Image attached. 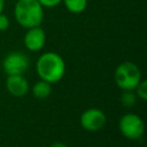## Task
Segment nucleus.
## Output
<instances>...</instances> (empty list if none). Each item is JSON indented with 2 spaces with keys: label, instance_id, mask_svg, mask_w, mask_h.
<instances>
[{
  "label": "nucleus",
  "instance_id": "f03ea898",
  "mask_svg": "<svg viewBox=\"0 0 147 147\" xmlns=\"http://www.w3.org/2000/svg\"><path fill=\"white\" fill-rule=\"evenodd\" d=\"M37 74L39 77L48 83L59 82L65 71L64 60L55 52H46L41 54L37 61Z\"/></svg>",
  "mask_w": 147,
  "mask_h": 147
},
{
  "label": "nucleus",
  "instance_id": "ddd939ff",
  "mask_svg": "<svg viewBox=\"0 0 147 147\" xmlns=\"http://www.w3.org/2000/svg\"><path fill=\"white\" fill-rule=\"evenodd\" d=\"M10 25L9 18L6 14L0 13V31H6Z\"/></svg>",
  "mask_w": 147,
  "mask_h": 147
},
{
  "label": "nucleus",
  "instance_id": "9b49d317",
  "mask_svg": "<svg viewBox=\"0 0 147 147\" xmlns=\"http://www.w3.org/2000/svg\"><path fill=\"white\" fill-rule=\"evenodd\" d=\"M121 101H122L123 106L132 107L136 103V95H134V93H132V91H124L121 96Z\"/></svg>",
  "mask_w": 147,
  "mask_h": 147
},
{
  "label": "nucleus",
  "instance_id": "9d476101",
  "mask_svg": "<svg viewBox=\"0 0 147 147\" xmlns=\"http://www.w3.org/2000/svg\"><path fill=\"white\" fill-rule=\"evenodd\" d=\"M62 3L72 14H80L87 8V0H62Z\"/></svg>",
  "mask_w": 147,
  "mask_h": 147
},
{
  "label": "nucleus",
  "instance_id": "2eb2a0df",
  "mask_svg": "<svg viewBox=\"0 0 147 147\" xmlns=\"http://www.w3.org/2000/svg\"><path fill=\"white\" fill-rule=\"evenodd\" d=\"M49 147H67L64 144H62V142H54V144H52Z\"/></svg>",
  "mask_w": 147,
  "mask_h": 147
},
{
  "label": "nucleus",
  "instance_id": "39448f33",
  "mask_svg": "<svg viewBox=\"0 0 147 147\" xmlns=\"http://www.w3.org/2000/svg\"><path fill=\"white\" fill-rule=\"evenodd\" d=\"M2 67L8 76L23 75L29 68V59L22 52H11L3 59Z\"/></svg>",
  "mask_w": 147,
  "mask_h": 147
},
{
  "label": "nucleus",
  "instance_id": "0eeeda50",
  "mask_svg": "<svg viewBox=\"0 0 147 147\" xmlns=\"http://www.w3.org/2000/svg\"><path fill=\"white\" fill-rule=\"evenodd\" d=\"M23 41H24V46L29 51L31 52L40 51L46 42V32L41 28V25L26 29Z\"/></svg>",
  "mask_w": 147,
  "mask_h": 147
},
{
  "label": "nucleus",
  "instance_id": "f257e3e1",
  "mask_svg": "<svg viewBox=\"0 0 147 147\" xmlns=\"http://www.w3.org/2000/svg\"><path fill=\"white\" fill-rule=\"evenodd\" d=\"M44 9L38 0H17L14 6V17L22 28L40 26L44 21Z\"/></svg>",
  "mask_w": 147,
  "mask_h": 147
},
{
  "label": "nucleus",
  "instance_id": "4468645a",
  "mask_svg": "<svg viewBox=\"0 0 147 147\" xmlns=\"http://www.w3.org/2000/svg\"><path fill=\"white\" fill-rule=\"evenodd\" d=\"M44 8H54L62 3V0H38Z\"/></svg>",
  "mask_w": 147,
  "mask_h": 147
},
{
  "label": "nucleus",
  "instance_id": "6e6552de",
  "mask_svg": "<svg viewBox=\"0 0 147 147\" xmlns=\"http://www.w3.org/2000/svg\"><path fill=\"white\" fill-rule=\"evenodd\" d=\"M6 88L14 96H23L29 90V83L23 75H9L6 79Z\"/></svg>",
  "mask_w": 147,
  "mask_h": 147
},
{
  "label": "nucleus",
  "instance_id": "f8f14e48",
  "mask_svg": "<svg viewBox=\"0 0 147 147\" xmlns=\"http://www.w3.org/2000/svg\"><path fill=\"white\" fill-rule=\"evenodd\" d=\"M134 90H137V94L141 100L145 101L147 99V82L146 80H140V83L137 85Z\"/></svg>",
  "mask_w": 147,
  "mask_h": 147
},
{
  "label": "nucleus",
  "instance_id": "423d86ee",
  "mask_svg": "<svg viewBox=\"0 0 147 147\" xmlns=\"http://www.w3.org/2000/svg\"><path fill=\"white\" fill-rule=\"evenodd\" d=\"M106 124V115L98 108H90L80 116V125L87 131H99Z\"/></svg>",
  "mask_w": 147,
  "mask_h": 147
},
{
  "label": "nucleus",
  "instance_id": "dca6fc26",
  "mask_svg": "<svg viewBox=\"0 0 147 147\" xmlns=\"http://www.w3.org/2000/svg\"><path fill=\"white\" fill-rule=\"evenodd\" d=\"M5 5H6V1L5 0H0V13H3Z\"/></svg>",
  "mask_w": 147,
  "mask_h": 147
},
{
  "label": "nucleus",
  "instance_id": "7ed1b4c3",
  "mask_svg": "<svg viewBox=\"0 0 147 147\" xmlns=\"http://www.w3.org/2000/svg\"><path fill=\"white\" fill-rule=\"evenodd\" d=\"M140 80V69L133 62H123L115 70V82L123 91H133Z\"/></svg>",
  "mask_w": 147,
  "mask_h": 147
},
{
  "label": "nucleus",
  "instance_id": "20e7f679",
  "mask_svg": "<svg viewBox=\"0 0 147 147\" xmlns=\"http://www.w3.org/2000/svg\"><path fill=\"white\" fill-rule=\"evenodd\" d=\"M119 130L125 138L137 140L144 134L145 124L138 115L126 114L119 119Z\"/></svg>",
  "mask_w": 147,
  "mask_h": 147
},
{
  "label": "nucleus",
  "instance_id": "1a4fd4ad",
  "mask_svg": "<svg viewBox=\"0 0 147 147\" xmlns=\"http://www.w3.org/2000/svg\"><path fill=\"white\" fill-rule=\"evenodd\" d=\"M51 91H52L51 83L45 82L42 79L37 82L32 87V94L37 99H46L51 94Z\"/></svg>",
  "mask_w": 147,
  "mask_h": 147
}]
</instances>
